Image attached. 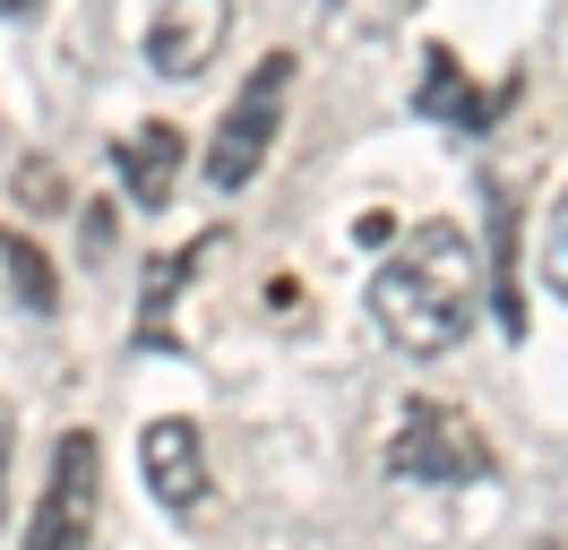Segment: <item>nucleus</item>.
<instances>
[{
  "mask_svg": "<svg viewBox=\"0 0 568 550\" xmlns=\"http://www.w3.org/2000/svg\"><path fill=\"white\" fill-rule=\"evenodd\" d=\"M388 473L414 481V490H474V481L499 473V456H491V430L465 405H448V396H405V405H396V430H388Z\"/></svg>",
  "mask_w": 568,
  "mask_h": 550,
  "instance_id": "obj_2",
  "label": "nucleus"
},
{
  "mask_svg": "<svg viewBox=\"0 0 568 550\" xmlns=\"http://www.w3.org/2000/svg\"><path fill=\"white\" fill-rule=\"evenodd\" d=\"M18 190H27V206H36V215H61V206H70L61 172L43 164V155H27V164H18Z\"/></svg>",
  "mask_w": 568,
  "mask_h": 550,
  "instance_id": "obj_13",
  "label": "nucleus"
},
{
  "mask_svg": "<svg viewBox=\"0 0 568 550\" xmlns=\"http://www.w3.org/2000/svg\"><path fill=\"white\" fill-rule=\"evenodd\" d=\"M112 172H121V198L130 206H173V190H181V130L173 121H146V130H130V138H112Z\"/></svg>",
  "mask_w": 568,
  "mask_h": 550,
  "instance_id": "obj_8",
  "label": "nucleus"
},
{
  "mask_svg": "<svg viewBox=\"0 0 568 550\" xmlns=\"http://www.w3.org/2000/svg\"><path fill=\"white\" fill-rule=\"evenodd\" d=\"M0 18H9V27H36V18H43V0H0Z\"/></svg>",
  "mask_w": 568,
  "mask_h": 550,
  "instance_id": "obj_15",
  "label": "nucleus"
},
{
  "mask_svg": "<svg viewBox=\"0 0 568 550\" xmlns=\"http://www.w3.org/2000/svg\"><path fill=\"white\" fill-rule=\"evenodd\" d=\"M293 78H302V61H293V52H258V61H250L242 95L224 103V121H215L207 155H199V172H207L215 198H233V190H250V181L267 172V155H276V138H284Z\"/></svg>",
  "mask_w": 568,
  "mask_h": 550,
  "instance_id": "obj_3",
  "label": "nucleus"
},
{
  "mask_svg": "<svg viewBox=\"0 0 568 550\" xmlns=\"http://www.w3.org/2000/svg\"><path fill=\"white\" fill-rule=\"evenodd\" d=\"M215 258V233H199V241H181V249H164V258H146V284H139V327H130V344L139 353H190L181 344V327H173V302L190 293V275Z\"/></svg>",
  "mask_w": 568,
  "mask_h": 550,
  "instance_id": "obj_7",
  "label": "nucleus"
},
{
  "mask_svg": "<svg viewBox=\"0 0 568 550\" xmlns=\"http://www.w3.org/2000/svg\"><path fill=\"white\" fill-rule=\"evenodd\" d=\"M9 456H18V412L0 405V524H9Z\"/></svg>",
  "mask_w": 568,
  "mask_h": 550,
  "instance_id": "obj_14",
  "label": "nucleus"
},
{
  "mask_svg": "<svg viewBox=\"0 0 568 550\" xmlns=\"http://www.w3.org/2000/svg\"><path fill=\"white\" fill-rule=\"evenodd\" d=\"M474 318H483V258H474L465 224L430 215V224H414L379 258V275H371V327L405 361H439V353H457L474 336Z\"/></svg>",
  "mask_w": 568,
  "mask_h": 550,
  "instance_id": "obj_1",
  "label": "nucleus"
},
{
  "mask_svg": "<svg viewBox=\"0 0 568 550\" xmlns=\"http://www.w3.org/2000/svg\"><path fill=\"white\" fill-rule=\"evenodd\" d=\"M233 0H146V61L164 78H199L233 43Z\"/></svg>",
  "mask_w": 568,
  "mask_h": 550,
  "instance_id": "obj_5",
  "label": "nucleus"
},
{
  "mask_svg": "<svg viewBox=\"0 0 568 550\" xmlns=\"http://www.w3.org/2000/svg\"><path fill=\"white\" fill-rule=\"evenodd\" d=\"M139 473L155 490V508L190 516L207 499V430H199V412H155L139 430Z\"/></svg>",
  "mask_w": 568,
  "mask_h": 550,
  "instance_id": "obj_6",
  "label": "nucleus"
},
{
  "mask_svg": "<svg viewBox=\"0 0 568 550\" xmlns=\"http://www.w3.org/2000/svg\"><path fill=\"white\" fill-rule=\"evenodd\" d=\"M526 550H560V542H526Z\"/></svg>",
  "mask_w": 568,
  "mask_h": 550,
  "instance_id": "obj_16",
  "label": "nucleus"
},
{
  "mask_svg": "<svg viewBox=\"0 0 568 550\" xmlns=\"http://www.w3.org/2000/svg\"><path fill=\"white\" fill-rule=\"evenodd\" d=\"M414 103H423L430 121H457L465 138H483V130H491V112H499V103L465 78V61L448 52V43H430V52H423V86H414Z\"/></svg>",
  "mask_w": 568,
  "mask_h": 550,
  "instance_id": "obj_9",
  "label": "nucleus"
},
{
  "mask_svg": "<svg viewBox=\"0 0 568 550\" xmlns=\"http://www.w3.org/2000/svg\"><path fill=\"white\" fill-rule=\"evenodd\" d=\"M95 508H104V439L78 421L52 439V473H43V499H36V524L18 550H87L95 542Z\"/></svg>",
  "mask_w": 568,
  "mask_h": 550,
  "instance_id": "obj_4",
  "label": "nucleus"
},
{
  "mask_svg": "<svg viewBox=\"0 0 568 550\" xmlns=\"http://www.w3.org/2000/svg\"><path fill=\"white\" fill-rule=\"evenodd\" d=\"M0 267H9L18 302L36 309V318H52V309H61V267L43 258V241H36V233H0Z\"/></svg>",
  "mask_w": 568,
  "mask_h": 550,
  "instance_id": "obj_10",
  "label": "nucleus"
},
{
  "mask_svg": "<svg viewBox=\"0 0 568 550\" xmlns=\"http://www.w3.org/2000/svg\"><path fill=\"white\" fill-rule=\"evenodd\" d=\"M542 284L568 302V190L551 198V215H542Z\"/></svg>",
  "mask_w": 568,
  "mask_h": 550,
  "instance_id": "obj_12",
  "label": "nucleus"
},
{
  "mask_svg": "<svg viewBox=\"0 0 568 550\" xmlns=\"http://www.w3.org/2000/svg\"><path fill=\"white\" fill-rule=\"evenodd\" d=\"M517 206H508V190H491V302H499V327L508 336H526V309H517Z\"/></svg>",
  "mask_w": 568,
  "mask_h": 550,
  "instance_id": "obj_11",
  "label": "nucleus"
}]
</instances>
